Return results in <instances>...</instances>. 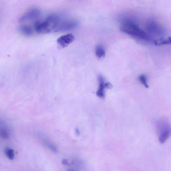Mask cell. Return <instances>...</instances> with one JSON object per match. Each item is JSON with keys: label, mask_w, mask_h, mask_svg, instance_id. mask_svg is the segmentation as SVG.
<instances>
[{"label": "cell", "mask_w": 171, "mask_h": 171, "mask_svg": "<svg viewBox=\"0 0 171 171\" xmlns=\"http://www.w3.org/2000/svg\"><path fill=\"white\" fill-rule=\"evenodd\" d=\"M62 163L63 164L67 165L68 164L67 161L66 159H63L62 161Z\"/></svg>", "instance_id": "obj_17"}, {"label": "cell", "mask_w": 171, "mask_h": 171, "mask_svg": "<svg viewBox=\"0 0 171 171\" xmlns=\"http://www.w3.org/2000/svg\"><path fill=\"white\" fill-rule=\"evenodd\" d=\"M75 40V37L72 34H68L58 38L57 43L62 48H65Z\"/></svg>", "instance_id": "obj_6"}, {"label": "cell", "mask_w": 171, "mask_h": 171, "mask_svg": "<svg viewBox=\"0 0 171 171\" xmlns=\"http://www.w3.org/2000/svg\"><path fill=\"white\" fill-rule=\"evenodd\" d=\"M139 80L146 88H148L149 86L147 83V78L145 75H141L139 78Z\"/></svg>", "instance_id": "obj_15"}, {"label": "cell", "mask_w": 171, "mask_h": 171, "mask_svg": "<svg viewBox=\"0 0 171 171\" xmlns=\"http://www.w3.org/2000/svg\"><path fill=\"white\" fill-rule=\"evenodd\" d=\"M9 136V130L7 126L3 123H0V136L6 139L8 138Z\"/></svg>", "instance_id": "obj_10"}, {"label": "cell", "mask_w": 171, "mask_h": 171, "mask_svg": "<svg viewBox=\"0 0 171 171\" xmlns=\"http://www.w3.org/2000/svg\"><path fill=\"white\" fill-rule=\"evenodd\" d=\"M95 54L97 58H104L105 56V51L103 47L101 45L97 46L96 48Z\"/></svg>", "instance_id": "obj_11"}, {"label": "cell", "mask_w": 171, "mask_h": 171, "mask_svg": "<svg viewBox=\"0 0 171 171\" xmlns=\"http://www.w3.org/2000/svg\"><path fill=\"white\" fill-rule=\"evenodd\" d=\"M120 30L128 35L141 40L148 41L151 37L138 27L137 24L131 19H127L122 22Z\"/></svg>", "instance_id": "obj_1"}, {"label": "cell", "mask_w": 171, "mask_h": 171, "mask_svg": "<svg viewBox=\"0 0 171 171\" xmlns=\"http://www.w3.org/2000/svg\"><path fill=\"white\" fill-rule=\"evenodd\" d=\"M78 23L74 21H67L60 24L58 23L54 29L55 32H63L72 30L76 27Z\"/></svg>", "instance_id": "obj_4"}, {"label": "cell", "mask_w": 171, "mask_h": 171, "mask_svg": "<svg viewBox=\"0 0 171 171\" xmlns=\"http://www.w3.org/2000/svg\"><path fill=\"white\" fill-rule=\"evenodd\" d=\"M43 142L47 147L53 151V152L55 153L57 152V149L55 146H53L47 140H43Z\"/></svg>", "instance_id": "obj_14"}, {"label": "cell", "mask_w": 171, "mask_h": 171, "mask_svg": "<svg viewBox=\"0 0 171 171\" xmlns=\"http://www.w3.org/2000/svg\"><path fill=\"white\" fill-rule=\"evenodd\" d=\"M40 14L37 9H33L28 11L20 18L19 21L23 22L24 21L30 20L38 17Z\"/></svg>", "instance_id": "obj_7"}, {"label": "cell", "mask_w": 171, "mask_h": 171, "mask_svg": "<svg viewBox=\"0 0 171 171\" xmlns=\"http://www.w3.org/2000/svg\"><path fill=\"white\" fill-rule=\"evenodd\" d=\"M147 31L151 35L156 36H159L162 35L163 33V30L158 24L154 22H151L149 23L147 26Z\"/></svg>", "instance_id": "obj_5"}, {"label": "cell", "mask_w": 171, "mask_h": 171, "mask_svg": "<svg viewBox=\"0 0 171 171\" xmlns=\"http://www.w3.org/2000/svg\"><path fill=\"white\" fill-rule=\"evenodd\" d=\"M18 30L19 32L24 36L30 37L33 34V31L31 28L27 25H22L18 28Z\"/></svg>", "instance_id": "obj_9"}, {"label": "cell", "mask_w": 171, "mask_h": 171, "mask_svg": "<svg viewBox=\"0 0 171 171\" xmlns=\"http://www.w3.org/2000/svg\"><path fill=\"white\" fill-rule=\"evenodd\" d=\"M157 128L159 141L161 143H163L168 138L171 133L170 127L168 122L165 119H160L157 123Z\"/></svg>", "instance_id": "obj_3"}, {"label": "cell", "mask_w": 171, "mask_h": 171, "mask_svg": "<svg viewBox=\"0 0 171 171\" xmlns=\"http://www.w3.org/2000/svg\"><path fill=\"white\" fill-rule=\"evenodd\" d=\"M59 18L55 15L48 16L44 21H38L35 24L36 31L39 34H45L50 32L57 26Z\"/></svg>", "instance_id": "obj_2"}, {"label": "cell", "mask_w": 171, "mask_h": 171, "mask_svg": "<svg viewBox=\"0 0 171 171\" xmlns=\"http://www.w3.org/2000/svg\"><path fill=\"white\" fill-rule=\"evenodd\" d=\"M98 81L99 83V87L96 92V95L100 98H104L105 97V83L103 77L102 75H99L98 77Z\"/></svg>", "instance_id": "obj_8"}, {"label": "cell", "mask_w": 171, "mask_h": 171, "mask_svg": "<svg viewBox=\"0 0 171 171\" xmlns=\"http://www.w3.org/2000/svg\"><path fill=\"white\" fill-rule=\"evenodd\" d=\"M5 153L7 158L10 160H13L14 158V150L12 148H6L5 149Z\"/></svg>", "instance_id": "obj_13"}, {"label": "cell", "mask_w": 171, "mask_h": 171, "mask_svg": "<svg viewBox=\"0 0 171 171\" xmlns=\"http://www.w3.org/2000/svg\"><path fill=\"white\" fill-rule=\"evenodd\" d=\"M154 43L155 45L158 46L170 44L171 43V38H160L155 41Z\"/></svg>", "instance_id": "obj_12"}, {"label": "cell", "mask_w": 171, "mask_h": 171, "mask_svg": "<svg viewBox=\"0 0 171 171\" xmlns=\"http://www.w3.org/2000/svg\"><path fill=\"white\" fill-rule=\"evenodd\" d=\"M104 85L105 88H107L109 89L112 88V84L109 82L105 83Z\"/></svg>", "instance_id": "obj_16"}]
</instances>
